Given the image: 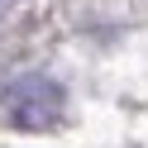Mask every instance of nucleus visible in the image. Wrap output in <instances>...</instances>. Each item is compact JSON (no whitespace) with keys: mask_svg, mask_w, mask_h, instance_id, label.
Here are the masks:
<instances>
[{"mask_svg":"<svg viewBox=\"0 0 148 148\" xmlns=\"http://www.w3.org/2000/svg\"><path fill=\"white\" fill-rule=\"evenodd\" d=\"M0 119L10 129H24V134H38V129H53L62 119V86L48 77H19L0 91Z\"/></svg>","mask_w":148,"mask_h":148,"instance_id":"obj_1","label":"nucleus"}]
</instances>
